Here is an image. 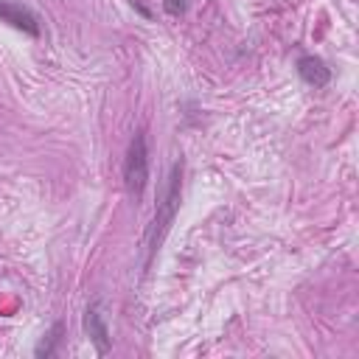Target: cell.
Returning a JSON list of instances; mask_svg holds the SVG:
<instances>
[{
    "label": "cell",
    "mask_w": 359,
    "mask_h": 359,
    "mask_svg": "<svg viewBox=\"0 0 359 359\" xmlns=\"http://www.w3.org/2000/svg\"><path fill=\"white\" fill-rule=\"evenodd\" d=\"M297 73H300V79H303L306 84H311V87H325L328 79H331V70H328V65H325L320 56H303V59L297 62Z\"/></svg>",
    "instance_id": "cell-5"
},
{
    "label": "cell",
    "mask_w": 359,
    "mask_h": 359,
    "mask_svg": "<svg viewBox=\"0 0 359 359\" xmlns=\"http://www.w3.org/2000/svg\"><path fill=\"white\" fill-rule=\"evenodd\" d=\"M163 8H165L171 17H180V14L188 8V3H185V0H165V3H163Z\"/></svg>",
    "instance_id": "cell-7"
},
{
    "label": "cell",
    "mask_w": 359,
    "mask_h": 359,
    "mask_svg": "<svg viewBox=\"0 0 359 359\" xmlns=\"http://www.w3.org/2000/svg\"><path fill=\"white\" fill-rule=\"evenodd\" d=\"M84 331L93 339V345H95L98 353H107L109 351V325H107V314H104L101 300H95V303L87 306V311H84Z\"/></svg>",
    "instance_id": "cell-3"
},
{
    "label": "cell",
    "mask_w": 359,
    "mask_h": 359,
    "mask_svg": "<svg viewBox=\"0 0 359 359\" xmlns=\"http://www.w3.org/2000/svg\"><path fill=\"white\" fill-rule=\"evenodd\" d=\"M59 331H62V325L56 323V325H53V331L48 334V337H50V339H48V345L42 342V345L36 348V356H42V353H45V356H48V353H53V345H56V339H59Z\"/></svg>",
    "instance_id": "cell-6"
},
{
    "label": "cell",
    "mask_w": 359,
    "mask_h": 359,
    "mask_svg": "<svg viewBox=\"0 0 359 359\" xmlns=\"http://www.w3.org/2000/svg\"><path fill=\"white\" fill-rule=\"evenodd\" d=\"M146 180H149L146 135H143V132H135V137L129 140V149H126V160H123V182H126L129 196L140 199V194H143V188H146Z\"/></svg>",
    "instance_id": "cell-2"
},
{
    "label": "cell",
    "mask_w": 359,
    "mask_h": 359,
    "mask_svg": "<svg viewBox=\"0 0 359 359\" xmlns=\"http://www.w3.org/2000/svg\"><path fill=\"white\" fill-rule=\"evenodd\" d=\"M180 188H182V163H174L163 188H160V196H157V210H154V222L149 227V236H146V247L149 252L157 250V244L163 241L165 230L171 227L174 216H177V208H180Z\"/></svg>",
    "instance_id": "cell-1"
},
{
    "label": "cell",
    "mask_w": 359,
    "mask_h": 359,
    "mask_svg": "<svg viewBox=\"0 0 359 359\" xmlns=\"http://www.w3.org/2000/svg\"><path fill=\"white\" fill-rule=\"evenodd\" d=\"M0 20H3V22H8V25H14L17 31L31 34V36H36V34H39V22H36L34 11H28V8H25V6H20V3L0 0Z\"/></svg>",
    "instance_id": "cell-4"
}]
</instances>
